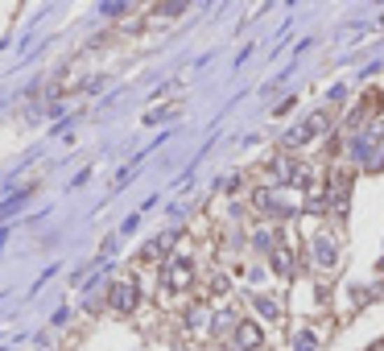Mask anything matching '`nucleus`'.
I'll return each instance as SVG.
<instances>
[{"label":"nucleus","instance_id":"nucleus-8","mask_svg":"<svg viewBox=\"0 0 384 351\" xmlns=\"http://www.w3.org/2000/svg\"><path fill=\"white\" fill-rule=\"evenodd\" d=\"M253 306L260 310V314H264V318H277V314H281V310H277V302H273V298H256Z\"/></svg>","mask_w":384,"mask_h":351},{"label":"nucleus","instance_id":"nucleus-3","mask_svg":"<svg viewBox=\"0 0 384 351\" xmlns=\"http://www.w3.org/2000/svg\"><path fill=\"white\" fill-rule=\"evenodd\" d=\"M190 277H194V268H190L186 257H178V261L166 264V285H170V289H186V285H190Z\"/></svg>","mask_w":384,"mask_h":351},{"label":"nucleus","instance_id":"nucleus-13","mask_svg":"<svg viewBox=\"0 0 384 351\" xmlns=\"http://www.w3.org/2000/svg\"><path fill=\"white\" fill-rule=\"evenodd\" d=\"M120 13H128V4H104V17H120Z\"/></svg>","mask_w":384,"mask_h":351},{"label":"nucleus","instance_id":"nucleus-6","mask_svg":"<svg viewBox=\"0 0 384 351\" xmlns=\"http://www.w3.org/2000/svg\"><path fill=\"white\" fill-rule=\"evenodd\" d=\"M314 261L322 264V268H331L335 264V244L331 240H314Z\"/></svg>","mask_w":384,"mask_h":351},{"label":"nucleus","instance_id":"nucleus-10","mask_svg":"<svg viewBox=\"0 0 384 351\" xmlns=\"http://www.w3.org/2000/svg\"><path fill=\"white\" fill-rule=\"evenodd\" d=\"M273 268H277V273H290V268H294V264H290V252H273Z\"/></svg>","mask_w":384,"mask_h":351},{"label":"nucleus","instance_id":"nucleus-11","mask_svg":"<svg viewBox=\"0 0 384 351\" xmlns=\"http://www.w3.org/2000/svg\"><path fill=\"white\" fill-rule=\"evenodd\" d=\"M186 322H190V327H207V310H190Z\"/></svg>","mask_w":384,"mask_h":351},{"label":"nucleus","instance_id":"nucleus-12","mask_svg":"<svg viewBox=\"0 0 384 351\" xmlns=\"http://www.w3.org/2000/svg\"><path fill=\"white\" fill-rule=\"evenodd\" d=\"M256 248H260V252L273 248V236H269V231H256Z\"/></svg>","mask_w":384,"mask_h":351},{"label":"nucleus","instance_id":"nucleus-2","mask_svg":"<svg viewBox=\"0 0 384 351\" xmlns=\"http://www.w3.org/2000/svg\"><path fill=\"white\" fill-rule=\"evenodd\" d=\"M318 132H327V116H310L306 124H298V129H290V132H285V141H281V145H285V149H298V145H306V141H310V136H318Z\"/></svg>","mask_w":384,"mask_h":351},{"label":"nucleus","instance_id":"nucleus-7","mask_svg":"<svg viewBox=\"0 0 384 351\" xmlns=\"http://www.w3.org/2000/svg\"><path fill=\"white\" fill-rule=\"evenodd\" d=\"M269 170H273V178H277V182H285V186H290V182H294V170H298V166H294L290 157H277V162H273Z\"/></svg>","mask_w":384,"mask_h":351},{"label":"nucleus","instance_id":"nucleus-4","mask_svg":"<svg viewBox=\"0 0 384 351\" xmlns=\"http://www.w3.org/2000/svg\"><path fill=\"white\" fill-rule=\"evenodd\" d=\"M260 343H264V335H260L256 322H240V327H236V348L240 351H256Z\"/></svg>","mask_w":384,"mask_h":351},{"label":"nucleus","instance_id":"nucleus-1","mask_svg":"<svg viewBox=\"0 0 384 351\" xmlns=\"http://www.w3.org/2000/svg\"><path fill=\"white\" fill-rule=\"evenodd\" d=\"M108 302H112V310H116V314H132V310H136V302H141L136 281H116V285H112V294H108Z\"/></svg>","mask_w":384,"mask_h":351},{"label":"nucleus","instance_id":"nucleus-5","mask_svg":"<svg viewBox=\"0 0 384 351\" xmlns=\"http://www.w3.org/2000/svg\"><path fill=\"white\" fill-rule=\"evenodd\" d=\"M376 136H381V132H360V136H351V157H355V162H368V153H376V149H372Z\"/></svg>","mask_w":384,"mask_h":351},{"label":"nucleus","instance_id":"nucleus-9","mask_svg":"<svg viewBox=\"0 0 384 351\" xmlns=\"http://www.w3.org/2000/svg\"><path fill=\"white\" fill-rule=\"evenodd\" d=\"M294 351H318L314 335H310V331H301V335H298V343H294Z\"/></svg>","mask_w":384,"mask_h":351}]
</instances>
